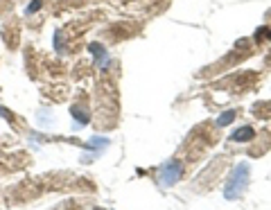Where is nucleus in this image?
<instances>
[{
	"mask_svg": "<svg viewBox=\"0 0 271 210\" xmlns=\"http://www.w3.org/2000/svg\"><path fill=\"white\" fill-rule=\"evenodd\" d=\"M249 172H251V167H249V163H239L235 170L231 172V177H228V181H226V188H224V197L226 199H238L242 192L246 190V183H249Z\"/></svg>",
	"mask_w": 271,
	"mask_h": 210,
	"instance_id": "nucleus-1",
	"label": "nucleus"
},
{
	"mask_svg": "<svg viewBox=\"0 0 271 210\" xmlns=\"http://www.w3.org/2000/svg\"><path fill=\"white\" fill-rule=\"evenodd\" d=\"M181 174H183V165L179 161H170V163H165L160 167V183L165 188H170V185H174L179 181Z\"/></svg>",
	"mask_w": 271,
	"mask_h": 210,
	"instance_id": "nucleus-2",
	"label": "nucleus"
},
{
	"mask_svg": "<svg viewBox=\"0 0 271 210\" xmlns=\"http://www.w3.org/2000/svg\"><path fill=\"white\" fill-rule=\"evenodd\" d=\"M253 138H255V129L253 127H242V129H235L231 133L233 143H246V140H253Z\"/></svg>",
	"mask_w": 271,
	"mask_h": 210,
	"instance_id": "nucleus-3",
	"label": "nucleus"
},
{
	"mask_svg": "<svg viewBox=\"0 0 271 210\" xmlns=\"http://www.w3.org/2000/svg\"><path fill=\"white\" fill-rule=\"evenodd\" d=\"M91 52H95V61L99 64V68H106V64H109V54H106V50L99 43H91Z\"/></svg>",
	"mask_w": 271,
	"mask_h": 210,
	"instance_id": "nucleus-4",
	"label": "nucleus"
},
{
	"mask_svg": "<svg viewBox=\"0 0 271 210\" xmlns=\"http://www.w3.org/2000/svg\"><path fill=\"white\" fill-rule=\"evenodd\" d=\"M233 120H235V111H226V113H222V115H219L215 125H217V127H226V125H231Z\"/></svg>",
	"mask_w": 271,
	"mask_h": 210,
	"instance_id": "nucleus-5",
	"label": "nucleus"
},
{
	"mask_svg": "<svg viewBox=\"0 0 271 210\" xmlns=\"http://www.w3.org/2000/svg\"><path fill=\"white\" fill-rule=\"evenodd\" d=\"M41 5H43V0H32V2L25 7V14H27V16H32L34 12H39V9H41Z\"/></svg>",
	"mask_w": 271,
	"mask_h": 210,
	"instance_id": "nucleus-6",
	"label": "nucleus"
},
{
	"mask_svg": "<svg viewBox=\"0 0 271 210\" xmlns=\"http://www.w3.org/2000/svg\"><path fill=\"white\" fill-rule=\"evenodd\" d=\"M70 111H73V115H75V120H77V122H81V125H86V122H88V113H80V109H77V106H75V109H70Z\"/></svg>",
	"mask_w": 271,
	"mask_h": 210,
	"instance_id": "nucleus-7",
	"label": "nucleus"
},
{
	"mask_svg": "<svg viewBox=\"0 0 271 210\" xmlns=\"http://www.w3.org/2000/svg\"><path fill=\"white\" fill-rule=\"evenodd\" d=\"M0 118H5V120H9V111H5L2 106H0Z\"/></svg>",
	"mask_w": 271,
	"mask_h": 210,
	"instance_id": "nucleus-8",
	"label": "nucleus"
},
{
	"mask_svg": "<svg viewBox=\"0 0 271 210\" xmlns=\"http://www.w3.org/2000/svg\"><path fill=\"white\" fill-rule=\"evenodd\" d=\"M267 32H269V30H267ZM269 39H271V32H269Z\"/></svg>",
	"mask_w": 271,
	"mask_h": 210,
	"instance_id": "nucleus-9",
	"label": "nucleus"
}]
</instances>
